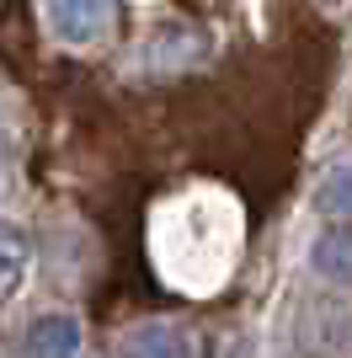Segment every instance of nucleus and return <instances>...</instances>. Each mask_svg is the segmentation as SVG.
Wrapping results in <instances>:
<instances>
[{
	"mask_svg": "<svg viewBox=\"0 0 352 358\" xmlns=\"http://www.w3.org/2000/svg\"><path fill=\"white\" fill-rule=\"evenodd\" d=\"M48 27L64 38V43H102L107 27H112V0H43Z\"/></svg>",
	"mask_w": 352,
	"mask_h": 358,
	"instance_id": "1",
	"label": "nucleus"
},
{
	"mask_svg": "<svg viewBox=\"0 0 352 358\" xmlns=\"http://www.w3.org/2000/svg\"><path fill=\"white\" fill-rule=\"evenodd\" d=\"M117 353L123 358H192V343L171 321H139V327H129L117 337Z\"/></svg>",
	"mask_w": 352,
	"mask_h": 358,
	"instance_id": "2",
	"label": "nucleus"
},
{
	"mask_svg": "<svg viewBox=\"0 0 352 358\" xmlns=\"http://www.w3.org/2000/svg\"><path fill=\"white\" fill-rule=\"evenodd\" d=\"M80 353V327H75L70 315H43V321H32L16 358H75Z\"/></svg>",
	"mask_w": 352,
	"mask_h": 358,
	"instance_id": "3",
	"label": "nucleus"
},
{
	"mask_svg": "<svg viewBox=\"0 0 352 358\" xmlns=\"http://www.w3.org/2000/svg\"><path fill=\"white\" fill-rule=\"evenodd\" d=\"M27 236L16 230V224H0V299H11L16 284H22V273H27Z\"/></svg>",
	"mask_w": 352,
	"mask_h": 358,
	"instance_id": "4",
	"label": "nucleus"
},
{
	"mask_svg": "<svg viewBox=\"0 0 352 358\" xmlns=\"http://www.w3.org/2000/svg\"><path fill=\"white\" fill-rule=\"evenodd\" d=\"M315 268L337 284H352V230H325L315 241Z\"/></svg>",
	"mask_w": 352,
	"mask_h": 358,
	"instance_id": "5",
	"label": "nucleus"
},
{
	"mask_svg": "<svg viewBox=\"0 0 352 358\" xmlns=\"http://www.w3.org/2000/svg\"><path fill=\"white\" fill-rule=\"evenodd\" d=\"M321 203H325L331 214H352V166H337V171H325Z\"/></svg>",
	"mask_w": 352,
	"mask_h": 358,
	"instance_id": "6",
	"label": "nucleus"
}]
</instances>
